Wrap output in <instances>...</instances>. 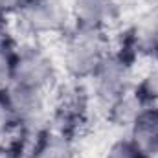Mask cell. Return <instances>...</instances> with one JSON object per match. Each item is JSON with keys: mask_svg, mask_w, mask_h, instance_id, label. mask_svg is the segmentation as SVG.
<instances>
[{"mask_svg": "<svg viewBox=\"0 0 158 158\" xmlns=\"http://www.w3.org/2000/svg\"><path fill=\"white\" fill-rule=\"evenodd\" d=\"M147 107L142 103V99L136 96L134 90H131L129 94H125L123 98H119L118 101H114L110 107H109V112H110V119L119 125V127H131L132 121L136 119V116L142 112V109Z\"/></svg>", "mask_w": 158, "mask_h": 158, "instance_id": "10", "label": "cell"}, {"mask_svg": "<svg viewBox=\"0 0 158 158\" xmlns=\"http://www.w3.org/2000/svg\"><path fill=\"white\" fill-rule=\"evenodd\" d=\"M109 52L107 33L72 26L64 40L63 64L74 79H90Z\"/></svg>", "mask_w": 158, "mask_h": 158, "instance_id": "1", "label": "cell"}, {"mask_svg": "<svg viewBox=\"0 0 158 158\" xmlns=\"http://www.w3.org/2000/svg\"><path fill=\"white\" fill-rule=\"evenodd\" d=\"M4 96L17 121V127H22L26 131H37V127L46 118L48 92L13 83L9 88L4 90Z\"/></svg>", "mask_w": 158, "mask_h": 158, "instance_id": "5", "label": "cell"}, {"mask_svg": "<svg viewBox=\"0 0 158 158\" xmlns=\"http://www.w3.org/2000/svg\"><path fill=\"white\" fill-rule=\"evenodd\" d=\"M7 17H9V15H7V13L2 9V6H0V28L4 26V22H6V19H7Z\"/></svg>", "mask_w": 158, "mask_h": 158, "instance_id": "16", "label": "cell"}, {"mask_svg": "<svg viewBox=\"0 0 158 158\" xmlns=\"http://www.w3.org/2000/svg\"><path fill=\"white\" fill-rule=\"evenodd\" d=\"M15 55H17V46H13L9 40L0 39V92H4L13 85Z\"/></svg>", "mask_w": 158, "mask_h": 158, "instance_id": "11", "label": "cell"}, {"mask_svg": "<svg viewBox=\"0 0 158 158\" xmlns=\"http://www.w3.org/2000/svg\"><path fill=\"white\" fill-rule=\"evenodd\" d=\"M26 0H0V6L2 9L7 13V15H15L22 6H24Z\"/></svg>", "mask_w": 158, "mask_h": 158, "instance_id": "15", "label": "cell"}, {"mask_svg": "<svg viewBox=\"0 0 158 158\" xmlns=\"http://www.w3.org/2000/svg\"><path fill=\"white\" fill-rule=\"evenodd\" d=\"M136 96L147 107H158V66L147 72L134 88Z\"/></svg>", "mask_w": 158, "mask_h": 158, "instance_id": "12", "label": "cell"}, {"mask_svg": "<svg viewBox=\"0 0 158 158\" xmlns=\"http://www.w3.org/2000/svg\"><path fill=\"white\" fill-rule=\"evenodd\" d=\"M105 158H147V156L127 138V140H118V142H114V143L109 147Z\"/></svg>", "mask_w": 158, "mask_h": 158, "instance_id": "13", "label": "cell"}, {"mask_svg": "<svg viewBox=\"0 0 158 158\" xmlns=\"http://www.w3.org/2000/svg\"><path fill=\"white\" fill-rule=\"evenodd\" d=\"M94 94L107 109L132 90V61L127 53L109 52L92 76Z\"/></svg>", "mask_w": 158, "mask_h": 158, "instance_id": "4", "label": "cell"}, {"mask_svg": "<svg viewBox=\"0 0 158 158\" xmlns=\"http://www.w3.org/2000/svg\"><path fill=\"white\" fill-rule=\"evenodd\" d=\"M15 17L20 28L33 37L68 31L72 20L70 7H66L63 0H26Z\"/></svg>", "mask_w": 158, "mask_h": 158, "instance_id": "2", "label": "cell"}, {"mask_svg": "<svg viewBox=\"0 0 158 158\" xmlns=\"http://www.w3.org/2000/svg\"><path fill=\"white\" fill-rule=\"evenodd\" d=\"M131 131V142L147 158H158V107H143Z\"/></svg>", "mask_w": 158, "mask_h": 158, "instance_id": "7", "label": "cell"}, {"mask_svg": "<svg viewBox=\"0 0 158 158\" xmlns=\"http://www.w3.org/2000/svg\"><path fill=\"white\" fill-rule=\"evenodd\" d=\"M26 158H76V149L70 136L48 129L37 134Z\"/></svg>", "mask_w": 158, "mask_h": 158, "instance_id": "8", "label": "cell"}, {"mask_svg": "<svg viewBox=\"0 0 158 158\" xmlns=\"http://www.w3.org/2000/svg\"><path fill=\"white\" fill-rule=\"evenodd\" d=\"M132 46L138 53L153 55L158 44V4L151 6L134 24L132 31Z\"/></svg>", "mask_w": 158, "mask_h": 158, "instance_id": "9", "label": "cell"}, {"mask_svg": "<svg viewBox=\"0 0 158 158\" xmlns=\"http://www.w3.org/2000/svg\"><path fill=\"white\" fill-rule=\"evenodd\" d=\"M0 158H9L7 156V151H0Z\"/></svg>", "mask_w": 158, "mask_h": 158, "instance_id": "18", "label": "cell"}, {"mask_svg": "<svg viewBox=\"0 0 158 158\" xmlns=\"http://www.w3.org/2000/svg\"><path fill=\"white\" fill-rule=\"evenodd\" d=\"M57 81V66L53 57L39 44L17 46L13 83L50 92Z\"/></svg>", "mask_w": 158, "mask_h": 158, "instance_id": "3", "label": "cell"}, {"mask_svg": "<svg viewBox=\"0 0 158 158\" xmlns=\"http://www.w3.org/2000/svg\"><path fill=\"white\" fill-rule=\"evenodd\" d=\"M17 127V121L11 114V109L7 105V99L4 96V92H0V136L7 134L11 129Z\"/></svg>", "mask_w": 158, "mask_h": 158, "instance_id": "14", "label": "cell"}, {"mask_svg": "<svg viewBox=\"0 0 158 158\" xmlns=\"http://www.w3.org/2000/svg\"><path fill=\"white\" fill-rule=\"evenodd\" d=\"M118 7L114 0H74L70 6V17L76 28L103 31L114 24Z\"/></svg>", "mask_w": 158, "mask_h": 158, "instance_id": "6", "label": "cell"}, {"mask_svg": "<svg viewBox=\"0 0 158 158\" xmlns=\"http://www.w3.org/2000/svg\"><path fill=\"white\" fill-rule=\"evenodd\" d=\"M153 59H155V63H156V66H158V44H156V48H155V52H153V55H151Z\"/></svg>", "mask_w": 158, "mask_h": 158, "instance_id": "17", "label": "cell"}]
</instances>
